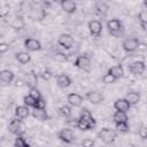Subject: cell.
<instances>
[{"mask_svg": "<svg viewBox=\"0 0 147 147\" xmlns=\"http://www.w3.org/2000/svg\"><path fill=\"white\" fill-rule=\"evenodd\" d=\"M117 131L116 130H113V129H109V127H103L99 131L98 133V137L99 139H101L105 144L109 145V144H113L116 138H117Z\"/></svg>", "mask_w": 147, "mask_h": 147, "instance_id": "cell-1", "label": "cell"}, {"mask_svg": "<svg viewBox=\"0 0 147 147\" xmlns=\"http://www.w3.org/2000/svg\"><path fill=\"white\" fill-rule=\"evenodd\" d=\"M107 28H108V31L113 34V36H116L118 37L122 31H123V25H122V22L117 18H113V20H109L107 22Z\"/></svg>", "mask_w": 147, "mask_h": 147, "instance_id": "cell-2", "label": "cell"}, {"mask_svg": "<svg viewBox=\"0 0 147 147\" xmlns=\"http://www.w3.org/2000/svg\"><path fill=\"white\" fill-rule=\"evenodd\" d=\"M8 130L10 133L13 134H16V136H22L24 133V125L22 123V121L20 118H14L9 122V125H8Z\"/></svg>", "mask_w": 147, "mask_h": 147, "instance_id": "cell-3", "label": "cell"}, {"mask_svg": "<svg viewBox=\"0 0 147 147\" xmlns=\"http://www.w3.org/2000/svg\"><path fill=\"white\" fill-rule=\"evenodd\" d=\"M29 17L32 21H37V22H41L46 18V10L42 7H32L29 10Z\"/></svg>", "mask_w": 147, "mask_h": 147, "instance_id": "cell-4", "label": "cell"}, {"mask_svg": "<svg viewBox=\"0 0 147 147\" xmlns=\"http://www.w3.org/2000/svg\"><path fill=\"white\" fill-rule=\"evenodd\" d=\"M139 45H140V42H139V40L137 38H126L122 42L123 49L125 52H127V53L134 52L137 48H139Z\"/></svg>", "mask_w": 147, "mask_h": 147, "instance_id": "cell-5", "label": "cell"}, {"mask_svg": "<svg viewBox=\"0 0 147 147\" xmlns=\"http://www.w3.org/2000/svg\"><path fill=\"white\" fill-rule=\"evenodd\" d=\"M57 42L61 47H63L65 49H70L75 44V39L69 33H62V34H60V37L57 39Z\"/></svg>", "mask_w": 147, "mask_h": 147, "instance_id": "cell-6", "label": "cell"}, {"mask_svg": "<svg viewBox=\"0 0 147 147\" xmlns=\"http://www.w3.org/2000/svg\"><path fill=\"white\" fill-rule=\"evenodd\" d=\"M74 64L78 69H80V70L88 71L90 70V67H91V59L88 56L80 55V56H77V59L75 60V63Z\"/></svg>", "mask_w": 147, "mask_h": 147, "instance_id": "cell-7", "label": "cell"}, {"mask_svg": "<svg viewBox=\"0 0 147 147\" xmlns=\"http://www.w3.org/2000/svg\"><path fill=\"white\" fill-rule=\"evenodd\" d=\"M85 98L92 105H99V103H101L105 100L103 94H101L100 92H96V91H90V92H87L85 94Z\"/></svg>", "mask_w": 147, "mask_h": 147, "instance_id": "cell-8", "label": "cell"}, {"mask_svg": "<svg viewBox=\"0 0 147 147\" xmlns=\"http://www.w3.org/2000/svg\"><path fill=\"white\" fill-rule=\"evenodd\" d=\"M57 138L62 141H64L65 144H71L74 142L75 140V136H74V132L70 130V129H62L59 131L57 133Z\"/></svg>", "mask_w": 147, "mask_h": 147, "instance_id": "cell-9", "label": "cell"}, {"mask_svg": "<svg viewBox=\"0 0 147 147\" xmlns=\"http://www.w3.org/2000/svg\"><path fill=\"white\" fill-rule=\"evenodd\" d=\"M88 30H90V33L92 36L98 37L102 32V23L98 20H92L88 22Z\"/></svg>", "mask_w": 147, "mask_h": 147, "instance_id": "cell-10", "label": "cell"}, {"mask_svg": "<svg viewBox=\"0 0 147 147\" xmlns=\"http://www.w3.org/2000/svg\"><path fill=\"white\" fill-rule=\"evenodd\" d=\"M24 46L28 51H31V52H37L41 49V42L34 38H26L24 40Z\"/></svg>", "mask_w": 147, "mask_h": 147, "instance_id": "cell-11", "label": "cell"}, {"mask_svg": "<svg viewBox=\"0 0 147 147\" xmlns=\"http://www.w3.org/2000/svg\"><path fill=\"white\" fill-rule=\"evenodd\" d=\"M67 101L72 107H80L84 101V96H82L78 93H69L67 95Z\"/></svg>", "mask_w": 147, "mask_h": 147, "instance_id": "cell-12", "label": "cell"}, {"mask_svg": "<svg viewBox=\"0 0 147 147\" xmlns=\"http://www.w3.org/2000/svg\"><path fill=\"white\" fill-rule=\"evenodd\" d=\"M145 62L144 61H134L129 65V71L133 75H141L145 71Z\"/></svg>", "mask_w": 147, "mask_h": 147, "instance_id": "cell-13", "label": "cell"}, {"mask_svg": "<svg viewBox=\"0 0 147 147\" xmlns=\"http://www.w3.org/2000/svg\"><path fill=\"white\" fill-rule=\"evenodd\" d=\"M114 108L116 111H123V113H127L131 108V105L129 103V101L124 98V99H117L114 102Z\"/></svg>", "mask_w": 147, "mask_h": 147, "instance_id": "cell-14", "label": "cell"}, {"mask_svg": "<svg viewBox=\"0 0 147 147\" xmlns=\"http://www.w3.org/2000/svg\"><path fill=\"white\" fill-rule=\"evenodd\" d=\"M60 5H61V8H62L65 13H68V14H72V13H75L76 9H77V5H76V2L72 1V0H61Z\"/></svg>", "mask_w": 147, "mask_h": 147, "instance_id": "cell-15", "label": "cell"}, {"mask_svg": "<svg viewBox=\"0 0 147 147\" xmlns=\"http://www.w3.org/2000/svg\"><path fill=\"white\" fill-rule=\"evenodd\" d=\"M23 82L31 87H37V83H38V77L34 72H26L24 74V77H23Z\"/></svg>", "mask_w": 147, "mask_h": 147, "instance_id": "cell-16", "label": "cell"}, {"mask_svg": "<svg viewBox=\"0 0 147 147\" xmlns=\"http://www.w3.org/2000/svg\"><path fill=\"white\" fill-rule=\"evenodd\" d=\"M79 118H80V119H83V121H85V122H87V123H88V124H91L93 127L96 125V122H95L94 117L92 116L91 111H90L87 108H83V109H82L80 115H79Z\"/></svg>", "mask_w": 147, "mask_h": 147, "instance_id": "cell-17", "label": "cell"}, {"mask_svg": "<svg viewBox=\"0 0 147 147\" xmlns=\"http://www.w3.org/2000/svg\"><path fill=\"white\" fill-rule=\"evenodd\" d=\"M56 84L59 87L61 88H67L71 85V79L68 75L65 74H60L57 77H56Z\"/></svg>", "mask_w": 147, "mask_h": 147, "instance_id": "cell-18", "label": "cell"}, {"mask_svg": "<svg viewBox=\"0 0 147 147\" xmlns=\"http://www.w3.org/2000/svg\"><path fill=\"white\" fill-rule=\"evenodd\" d=\"M14 77H15L14 72L10 71V70H8V69H3V70H1V72H0V80H1L2 84H5V85L10 84V83L13 82Z\"/></svg>", "mask_w": 147, "mask_h": 147, "instance_id": "cell-19", "label": "cell"}, {"mask_svg": "<svg viewBox=\"0 0 147 147\" xmlns=\"http://www.w3.org/2000/svg\"><path fill=\"white\" fill-rule=\"evenodd\" d=\"M30 115V110H29V107L26 106H17L16 109H15V116L20 119H24L26 117H29Z\"/></svg>", "mask_w": 147, "mask_h": 147, "instance_id": "cell-20", "label": "cell"}, {"mask_svg": "<svg viewBox=\"0 0 147 147\" xmlns=\"http://www.w3.org/2000/svg\"><path fill=\"white\" fill-rule=\"evenodd\" d=\"M10 26H11L13 29H15V30H21V29H23V28L25 26V21H24V18H23V16H22V15L15 16V17L13 18V21L10 22Z\"/></svg>", "mask_w": 147, "mask_h": 147, "instance_id": "cell-21", "label": "cell"}, {"mask_svg": "<svg viewBox=\"0 0 147 147\" xmlns=\"http://www.w3.org/2000/svg\"><path fill=\"white\" fill-rule=\"evenodd\" d=\"M31 115L33 116V118L38 119V121H47L48 119V114L45 109H38V108H33Z\"/></svg>", "mask_w": 147, "mask_h": 147, "instance_id": "cell-22", "label": "cell"}, {"mask_svg": "<svg viewBox=\"0 0 147 147\" xmlns=\"http://www.w3.org/2000/svg\"><path fill=\"white\" fill-rule=\"evenodd\" d=\"M125 99L129 101V103H130L131 106H136V105L140 101V94H139L138 92L131 91V92H127V93H126Z\"/></svg>", "mask_w": 147, "mask_h": 147, "instance_id": "cell-23", "label": "cell"}, {"mask_svg": "<svg viewBox=\"0 0 147 147\" xmlns=\"http://www.w3.org/2000/svg\"><path fill=\"white\" fill-rule=\"evenodd\" d=\"M108 74L113 75L114 77H116L118 79V78H122L124 76V69H123V67L121 64H117V65H114V67L109 68Z\"/></svg>", "mask_w": 147, "mask_h": 147, "instance_id": "cell-24", "label": "cell"}, {"mask_svg": "<svg viewBox=\"0 0 147 147\" xmlns=\"http://www.w3.org/2000/svg\"><path fill=\"white\" fill-rule=\"evenodd\" d=\"M15 57L21 64H28L31 61V56L28 52H18L15 54Z\"/></svg>", "mask_w": 147, "mask_h": 147, "instance_id": "cell-25", "label": "cell"}, {"mask_svg": "<svg viewBox=\"0 0 147 147\" xmlns=\"http://www.w3.org/2000/svg\"><path fill=\"white\" fill-rule=\"evenodd\" d=\"M113 119H114L115 124L116 123H127V121H129L126 113H123V111H116L113 115Z\"/></svg>", "mask_w": 147, "mask_h": 147, "instance_id": "cell-26", "label": "cell"}, {"mask_svg": "<svg viewBox=\"0 0 147 147\" xmlns=\"http://www.w3.org/2000/svg\"><path fill=\"white\" fill-rule=\"evenodd\" d=\"M76 126H77L79 130H82V131H88V130L94 129L91 124H88L87 122H85V121H83V119H80V118L77 119V124H76Z\"/></svg>", "mask_w": 147, "mask_h": 147, "instance_id": "cell-27", "label": "cell"}, {"mask_svg": "<svg viewBox=\"0 0 147 147\" xmlns=\"http://www.w3.org/2000/svg\"><path fill=\"white\" fill-rule=\"evenodd\" d=\"M23 102H24V106L34 108V107H36V103H37V100H36L34 98H32L30 94H28V95H25V96L23 98Z\"/></svg>", "mask_w": 147, "mask_h": 147, "instance_id": "cell-28", "label": "cell"}, {"mask_svg": "<svg viewBox=\"0 0 147 147\" xmlns=\"http://www.w3.org/2000/svg\"><path fill=\"white\" fill-rule=\"evenodd\" d=\"M14 147H30V145L25 141V139L22 136H17L14 141Z\"/></svg>", "mask_w": 147, "mask_h": 147, "instance_id": "cell-29", "label": "cell"}, {"mask_svg": "<svg viewBox=\"0 0 147 147\" xmlns=\"http://www.w3.org/2000/svg\"><path fill=\"white\" fill-rule=\"evenodd\" d=\"M59 111H60V114L63 117H70V115H71V107L67 106V105H63V106L60 107Z\"/></svg>", "mask_w": 147, "mask_h": 147, "instance_id": "cell-30", "label": "cell"}, {"mask_svg": "<svg viewBox=\"0 0 147 147\" xmlns=\"http://www.w3.org/2000/svg\"><path fill=\"white\" fill-rule=\"evenodd\" d=\"M129 124L127 123H116V131L119 133H126L129 132Z\"/></svg>", "mask_w": 147, "mask_h": 147, "instance_id": "cell-31", "label": "cell"}, {"mask_svg": "<svg viewBox=\"0 0 147 147\" xmlns=\"http://www.w3.org/2000/svg\"><path fill=\"white\" fill-rule=\"evenodd\" d=\"M53 60L56 61V62H65V61H68V55L64 54V53L59 52V53H55V54H54Z\"/></svg>", "mask_w": 147, "mask_h": 147, "instance_id": "cell-32", "label": "cell"}, {"mask_svg": "<svg viewBox=\"0 0 147 147\" xmlns=\"http://www.w3.org/2000/svg\"><path fill=\"white\" fill-rule=\"evenodd\" d=\"M116 80H117V78L114 77L113 75L108 74V72L102 76V83H103V84H113V83H115Z\"/></svg>", "mask_w": 147, "mask_h": 147, "instance_id": "cell-33", "label": "cell"}, {"mask_svg": "<svg viewBox=\"0 0 147 147\" xmlns=\"http://www.w3.org/2000/svg\"><path fill=\"white\" fill-rule=\"evenodd\" d=\"M138 20L144 26L147 25V9H144L138 14Z\"/></svg>", "mask_w": 147, "mask_h": 147, "instance_id": "cell-34", "label": "cell"}, {"mask_svg": "<svg viewBox=\"0 0 147 147\" xmlns=\"http://www.w3.org/2000/svg\"><path fill=\"white\" fill-rule=\"evenodd\" d=\"M95 9H96L99 13H101V14H106V11H107V9H108V6H107L105 2H96V3H95Z\"/></svg>", "mask_w": 147, "mask_h": 147, "instance_id": "cell-35", "label": "cell"}, {"mask_svg": "<svg viewBox=\"0 0 147 147\" xmlns=\"http://www.w3.org/2000/svg\"><path fill=\"white\" fill-rule=\"evenodd\" d=\"M32 98H34L36 100H39V99H41V93L39 92V90L37 88V87H31L30 88V93H29Z\"/></svg>", "mask_w": 147, "mask_h": 147, "instance_id": "cell-36", "label": "cell"}, {"mask_svg": "<svg viewBox=\"0 0 147 147\" xmlns=\"http://www.w3.org/2000/svg\"><path fill=\"white\" fill-rule=\"evenodd\" d=\"M82 146H83V147H93V146H94V141H93L92 139H90V138H86V139L83 140Z\"/></svg>", "mask_w": 147, "mask_h": 147, "instance_id": "cell-37", "label": "cell"}, {"mask_svg": "<svg viewBox=\"0 0 147 147\" xmlns=\"http://www.w3.org/2000/svg\"><path fill=\"white\" fill-rule=\"evenodd\" d=\"M34 108H38V109H45L46 108V102L45 100L41 98L39 100H37V103H36V107Z\"/></svg>", "mask_w": 147, "mask_h": 147, "instance_id": "cell-38", "label": "cell"}, {"mask_svg": "<svg viewBox=\"0 0 147 147\" xmlns=\"http://www.w3.org/2000/svg\"><path fill=\"white\" fill-rule=\"evenodd\" d=\"M9 49V45L8 44H6V42H1L0 44V53H6L7 51Z\"/></svg>", "mask_w": 147, "mask_h": 147, "instance_id": "cell-39", "label": "cell"}, {"mask_svg": "<svg viewBox=\"0 0 147 147\" xmlns=\"http://www.w3.org/2000/svg\"><path fill=\"white\" fill-rule=\"evenodd\" d=\"M139 136H140V138H142V139H147V129L146 127H141L140 130H139Z\"/></svg>", "mask_w": 147, "mask_h": 147, "instance_id": "cell-40", "label": "cell"}, {"mask_svg": "<svg viewBox=\"0 0 147 147\" xmlns=\"http://www.w3.org/2000/svg\"><path fill=\"white\" fill-rule=\"evenodd\" d=\"M41 76H42V78H44V79H49V77H51V74H49L48 71H44V72L41 74Z\"/></svg>", "mask_w": 147, "mask_h": 147, "instance_id": "cell-41", "label": "cell"}, {"mask_svg": "<svg viewBox=\"0 0 147 147\" xmlns=\"http://www.w3.org/2000/svg\"><path fill=\"white\" fill-rule=\"evenodd\" d=\"M144 6L147 7V0H144Z\"/></svg>", "mask_w": 147, "mask_h": 147, "instance_id": "cell-42", "label": "cell"}]
</instances>
